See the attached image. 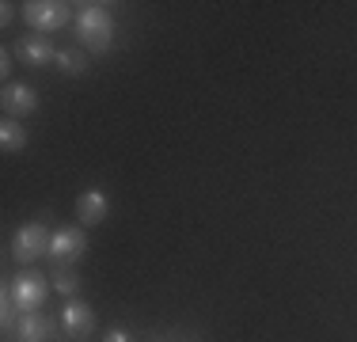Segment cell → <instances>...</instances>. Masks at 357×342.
Returning a JSON list of instances; mask_svg holds the SVG:
<instances>
[{"label": "cell", "mask_w": 357, "mask_h": 342, "mask_svg": "<svg viewBox=\"0 0 357 342\" xmlns=\"http://www.w3.org/2000/svg\"><path fill=\"white\" fill-rule=\"evenodd\" d=\"M103 342H130V331H110Z\"/></svg>", "instance_id": "obj_15"}, {"label": "cell", "mask_w": 357, "mask_h": 342, "mask_svg": "<svg viewBox=\"0 0 357 342\" xmlns=\"http://www.w3.org/2000/svg\"><path fill=\"white\" fill-rule=\"evenodd\" d=\"M107 194L103 191H84L80 198H76V217L84 221V225H99V221L107 217Z\"/></svg>", "instance_id": "obj_10"}, {"label": "cell", "mask_w": 357, "mask_h": 342, "mask_svg": "<svg viewBox=\"0 0 357 342\" xmlns=\"http://www.w3.org/2000/svg\"><path fill=\"white\" fill-rule=\"evenodd\" d=\"M84 251H88V239H84L80 228H57L54 236H50V255H54L57 262H76L84 259Z\"/></svg>", "instance_id": "obj_5"}, {"label": "cell", "mask_w": 357, "mask_h": 342, "mask_svg": "<svg viewBox=\"0 0 357 342\" xmlns=\"http://www.w3.org/2000/svg\"><path fill=\"white\" fill-rule=\"evenodd\" d=\"M57 68L65 76H84L88 73V57H84V50H57Z\"/></svg>", "instance_id": "obj_12"}, {"label": "cell", "mask_w": 357, "mask_h": 342, "mask_svg": "<svg viewBox=\"0 0 357 342\" xmlns=\"http://www.w3.org/2000/svg\"><path fill=\"white\" fill-rule=\"evenodd\" d=\"M61 327L69 331L73 339H88L91 331H96V312H91V304H84V301H73L61 308Z\"/></svg>", "instance_id": "obj_6"}, {"label": "cell", "mask_w": 357, "mask_h": 342, "mask_svg": "<svg viewBox=\"0 0 357 342\" xmlns=\"http://www.w3.org/2000/svg\"><path fill=\"white\" fill-rule=\"evenodd\" d=\"M15 335H20V342H50L54 339V320L42 312H23Z\"/></svg>", "instance_id": "obj_8"}, {"label": "cell", "mask_w": 357, "mask_h": 342, "mask_svg": "<svg viewBox=\"0 0 357 342\" xmlns=\"http://www.w3.org/2000/svg\"><path fill=\"white\" fill-rule=\"evenodd\" d=\"M54 289H57V293H65V297H76V289H80L76 270L73 267H57L54 270Z\"/></svg>", "instance_id": "obj_13"}, {"label": "cell", "mask_w": 357, "mask_h": 342, "mask_svg": "<svg viewBox=\"0 0 357 342\" xmlns=\"http://www.w3.org/2000/svg\"><path fill=\"white\" fill-rule=\"evenodd\" d=\"M8 118H20V114H31L38 107V91L27 88V84H8L4 88V99H0Z\"/></svg>", "instance_id": "obj_7"}, {"label": "cell", "mask_w": 357, "mask_h": 342, "mask_svg": "<svg viewBox=\"0 0 357 342\" xmlns=\"http://www.w3.org/2000/svg\"><path fill=\"white\" fill-rule=\"evenodd\" d=\"M76 31H80L84 46L91 54H107L110 50V34H114V20H110L107 4H84L76 15Z\"/></svg>", "instance_id": "obj_1"}, {"label": "cell", "mask_w": 357, "mask_h": 342, "mask_svg": "<svg viewBox=\"0 0 357 342\" xmlns=\"http://www.w3.org/2000/svg\"><path fill=\"white\" fill-rule=\"evenodd\" d=\"M12 4H0V23H4V27H8V23H12Z\"/></svg>", "instance_id": "obj_16"}, {"label": "cell", "mask_w": 357, "mask_h": 342, "mask_svg": "<svg viewBox=\"0 0 357 342\" xmlns=\"http://www.w3.org/2000/svg\"><path fill=\"white\" fill-rule=\"evenodd\" d=\"M0 149L4 152H23L27 149V130H23L15 118H4V122H0Z\"/></svg>", "instance_id": "obj_11"}, {"label": "cell", "mask_w": 357, "mask_h": 342, "mask_svg": "<svg viewBox=\"0 0 357 342\" xmlns=\"http://www.w3.org/2000/svg\"><path fill=\"white\" fill-rule=\"evenodd\" d=\"M12 301L20 312H38L42 304H46V297H50V278L46 274H38V270H23V274H15L12 278Z\"/></svg>", "instance_id": "obj_3"}, {"label": "cell", "mask_w": 357, "mask_h": 342, "mask_svg": "<svg viewBox=\"0 0 357 342\" xmlns=\"http://www.w3.org/2000/svg\"><path fill=\"white\" fill-rule=\"evenodd\" d=\"M69 20H73V4H65V0H27L23 4V23L38 34L65 27Z\"/></svg>", "instance_id": "obj_2"}, {"label": "cell", "mask_w": 357, "mask_h": 342, "mask_svg": "<svg viewBox=\"0 0 357 342\" xmlns=\"http://www.w3.org/2000/svg\"><path fill=\"white\" fill-rule=\"evenodd\" d=\"M0 73H12V50H4V54H0Z\"/></svg>", "instance_id": "obj_14"}, {"label": "cell", "mask_w": 357, "mask_h": 342, "mask_svg": "<svg viewBox=\"0 0 357 342\" xmlns=\"http://www.w3.org/2000/svg\"><path fill=\"white\" fill-rule=\"evenodd\" d=\"M15 54H20L23 65H31V68H42V65H50L57 57L54 46H50L46 38H38V34H27V38L15 42Z\"/></svg>", "instance_id": "obj_9"}, {"label": "cell", "mask_w": 357, "mask_h": 342, "mask_svg": "<svg viewBox=\"0 0 357 342\" xmlns=\"http://www.w3.org/2000/svg\"><path fill=\"white\" fill-rule=\"evenodd\" d=\"M42 255H50V232L42 225H27V228H20L12 239V259H20V262H35L42 259Z\"/></svg>", "instance_id": "obj_4"}]
</instances>
